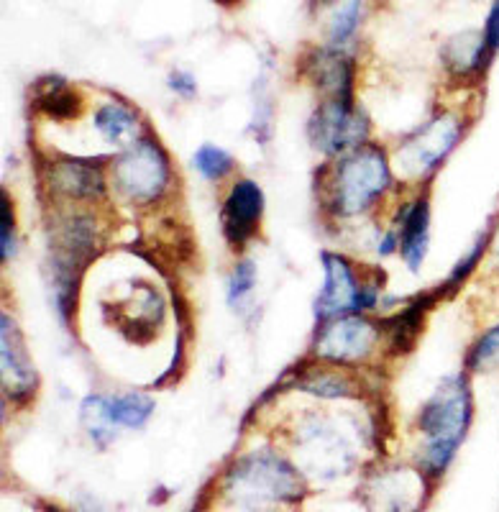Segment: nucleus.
<instances>
[{
  "label": "nucleus",
  "mask_w": 499,
  "mask_h": 512,
  "mask_svg": "<svg viewBox=\"0 0 499 512\" xmlns=\"http://www.w3.org/2000/svg\"><path fill=\"white\" fill-rule=\"evenodd\" d=\"M471 423H474V390L469 374L461 372L441 379L418 413V431L423 436V451H420L423 477H443L464 443Z\"/></svg>",
  "instance_id": "f257e3e1"
},
{
  "label": "nucleus",
  "mask_w": 499,
  "mask_h": 512,
  "mask_svg": "<svg viewBox=\"0 0 499 512\" xmlns=\"http://www.w3.org/2000/svg\"><path fill=\"white\" fill-rule=\"evenodd\" d=\"M392 162L382 146L364 144L333 159L323 180V205L336 221H354L379 203L392 185Z\"/></svg>",
  "instance_id": "f03ea898"
},
{
  "label": "nucleus",
  "mask_w": 499,
  "mask_h": 512,
  "mask_svg": "<svg viewBox=\"0 0 499 512\" xmlns=\"http://www.w3.org/2000/svg\"><path fill=\"white\" fill-rule=\"evenodd\" d=\"M223 495L244 510H269L277 505H297L308 495V482L297 466L274 454L272 448H259L241 456L223 474Z\"/></svg>",
  "instance_id": "7ed1b4c3"
},
{
  "label": "nucleus",
  "mask_w": 499,
  "mask_h": 512,
  "mask_svg": "<svg viewBox=\"0 0 499 512\" xmlns=\"http://www.w3.org/2000/svg\"><path fill=\"white\" fill-rule=\"evenodd\" d=\"M98 249V226L90 213H67L57 218L49 233V262H52L54 305L62 320L75 308L82 272Z\"/></svg>",
  "instance_id": "20e7f679"
},
{
  "label": "nucleus",
  "mask_w": 499,
  "mask_h": 512,
  "mask_svg": "<svg viewBox=\"0 0 499 512\" xmlns=\"http://www.w3.org/2000/svg\"><path fill=\"white\" fill-rule=\"evenodd\" d=\"M113 192L128 205H154L172 185V162L157 136L144 134L136 144L111 159Z\"/></svg>",
  "instance_id": "39448f33"
},
{
  "label": "nucleus",
  "mask_w": 499,
  "mask_h": 512,
  "mask_svg": "<svg viewBox=\"0 0 499 512\" xmlns=\"http://www.w3.org/2000/svg\"><path fill=\"white\" fill-rule=\"evenodd\" d=\"M466 128L469 123H466L464 113H436L397 146L395 167L397 172H402L400 177L410 182L430 180L464 139Z\"/></svg>",
  "instance_id": "423d86ee"
},
{
  "label": "nucleus",
  "mask_w": 499,
  "mask_h": 512,
  "mask_svg": "<svg viewBox=\"0 0 499 512\" xmlns=\"http://www.w3.org/2000/svg\"><path fill=\"white\" fill-rule=\"evenodd\" d=\"M382 341V328L361 313H346L323 320L315 333V359L331 367L364 364L374 356Z\"/></svg>",
  "instance_id": "0eeeda50"
},
{
  "label": "nucleus",
  "mask_w": 499,
  "mask_h": 512,
  "mask_svg": "<svg viewBox=\"0 0 499 512\" xmlns=\"http://www.w3.org/2000/svg\"><path fill=\"white\" fill-rule=\"evenodd\" d=\"M308 136L323 157L338 159L369 144V118L354 100L325 98L310 118Z\"/></svg>",
  "instance_id": "6e6552de"
},
{
  "label": "nucleus",
  "mask_w": 499,
  "mask_h": 512,
  "mask_svg": "<svg viewBox=\"0 0 499 512\" xmlns=\"http://www.w3.org/2000/svg\"><path fill=\"white\" fill-rule=\"evenodd\" d=\"M44 180H47L52 198L62 200L64 205L95 203V200L105 198V192H108V175H105L103 162L98 159L95 162L80 157L52 159Z\"/></svg>",
  "instance_id": "1a4fd4ad"
},
{
  "label": "nucleus",
  "mask_w": 499,
  "mask_h": 512,
  "mask_svg": "<svg viewBox=\"0 0 499 512\" xmlns=\"http://www.w3.org/2000/svg\"><path fill=\"white\" fill-rule=\"evenodd\" d=\"M297 446L302 456L323 477L343 474L351 466V441L338 431L331 418L313 415L300 425Z\"/></svg>",
  "instance_id": "9d476101"
},
{
  "label": "nucleus",
  "mask_w": 499,
  "mask_h": 512,
  "mask_svg": "<svg viewBox=\"0 0 499 512\" xmlns=\"http://www.w3.org/2000/svg\"><path fill=\"white\" fill-rule=\"evenodd\" d=\"M0 372H3L6 400L26 402L34 397L39 377H36L34 361L24 344L21 328L8 313L0 315Z\"/></svg>",
  "instance_id": "9b49d317"
},
{
  "label": "nucleus",
  "mask_w": 499,
  "mask_h": 512,
  "mask_svg": "<svg viewBox=\"0 0 499 512\" xmlns=\"http://www.w3.org/2000/svg\"><path fill=\"white\" fill-rule=\"evenodd\" d=\"M323 274V290H320L318 300H315V318H318V323L346 313H359V297L364 285L356 277L349 259L341 254L325 251Z\"/></svg>",
  "instance_id": "f8f14e48"
},
{
  "label": "nucleus",
  "mask_w": 499,
  "mask_h": 512,
  "mask_svg": "<svg viewBox=\"0 0 499 512\" xmlns=\"http://www.w3.org/2000/svg\"><path fill=\"white\" fill-rule=\"evenodd\" d=\"M264 195L262 187L254 180H238L228 190L226 203L221 210L223 236L233 249H244L249 241L256 239L259 226H262Z\"/></svg>",
  "instance_id": "ddd939ff"
},
{
  "label": "nucleus",
  "mask_w": 499,
  "mask_h": 512,
  "mask_svg": "<svg viewBox=\"0 0 499 512\" xmlns=\"http://www.w3.org/2000/svg\"><path fill=\"white\" fill-rule=\"evenodd\" d=\"M302 75L310 77L325 98L354 100V57L343 47L313 49L302 59Z\"/></svg>",
  "instance_id": "4468645a"
},
{
  "label": "nucleus",
  "mask_w": 499,
  "mask_h": 512,
  "mask_svg": "<svg viewBox=\"0 0 499 512\" xmlns=\"http://www.w3.org/2000/svg\"><path fill=\"white\" fill-rule=\"evenodd\" d=\"M441 57L448 77H453L461 85L471 80H482L484 72L489 70V64L494 62L487 49V39H484L482 29H469L451 36L443 44Z\"/></svg>",
  "instance_id": "2eb2a0df"
},
{
  "label": "nucleus",
  "mask_w": 499,
  "mask_h": 512,
  "mask_svg": "<svg viewBox=\"0 0 499 512\" xmlns=\"http://www.w3.org/2000/svg\"><path fill=\"white\" fill-rule=\"evenodd\" d=\"M392 231L397 233V241H400L402 262L412 272H418L423 267L430 246V200L423 195V198H415L412 203H407L397 213V223Z\"/></svg>",
  "instance_id": "dca6fc26"
},
{
  "label": "nucleus",
  "mask_w": 499,
  "mask_h": 512,
  "mask_svg": "<svg viewBox=\"0 0 499 512\" xmlns=\"http://www.w3.org/2000/svg\"><path fill=\"white\" fill-rule=\"evenodd\" d=\"M93 126L105 144H111L113 149H121V152L144 136V123H141L139 111L116 95L105 100L93 113Z\"/></svg>",
  "instance_id": "f3484780"
},
{
  "label": "nucleus",
  "mask_w": 499,
  "mask_h": 512,
  "mask_svg": "<svg viewBox=\"0 0 499 512\" xmlns=\"http://www.w3.org/2000/svg\"><path fill=\"white\" fill-rule=\"evenodd\" d=\"M313 13L323 24L328 47H346L364 16V0H313Z\"/></svg>",
  "instance_id": "a211bd4d"
},
{
  "label": "nucleus",
  "mask_w": 499,
  "mask_h": 512,
  "mask_svg": "<svg viewBox=\"0 0 499 512\" xmlns=\"http://www.w3.org/2000/svg\"><path fill=\"white\" fill-rule=\"evenodd\" d=\"M31 98H34L36 111L49 116L52 121H67V118L80 116L82 111L80 93L64 77L57 75H47L36 80Z\"/></svg>",
  "instance_id": "6ab92c4d"
},
{
  "label": "nucleus",
  "mask_w": 499,
  "mask_h": 512,
  "mask_svg": "<svg viewBox=\"0 0 499 512\" xmlns=\"http://www.w3.org/2000/svg\"><path fill=\"white\" fill-rule=\"evenodd\" d=\"M295 387L302 392H308V395L318 397V400H354L361 392L359 384H354V379L349 374L325 367H313L297 374Z\"/></svg>",
  "instance_id": "aec40b11"
},
{
  "label": "nucleus",
  "mask_w": 499,
  "mask_h": 512,
  "mask_svg": "<svg viewBox=\"0 0 499 512\" xmlns=\"http://www.w3.org/2000/svg\"><path fill=\"white\" fill-rule=\"evenodd\" d=\"M105 405H108V413H111L113 423L121 428H131V431H139L149 423V418L154 415L157 402L151 400L144 392H123V395H105Z\"/></svg>",
  "instance_id": "412c9836"
},
{
  "label": "nucleus",
  "mask_w": 499,
  "mask_h": 512,
  "mask_svg": "<svg viewBox=\"0 0 499 512\" xmlns=\"http://www.w3.org/2000/svg\"><path fill=\"white\" fill-rule=\"evenodd\" d=\"M464 372L469 374H494L499 372V323L489 326L471 341L464 359Z\"/></svg>",
  "instance_id": "4be33fe9"
},
{
  "label": "nucleus",
  "mask_w": 499,
  "mask_h": 512,
  "mask_svg": "<svg viewBox=\"0 0 499 512\" xmlns=\"http://www.w3.org/2000/svg\"><path fill=\"white\" fill-rule=\"evenodd\" d=\"M82 425L88 436L93 438L98 446H108V443L116 441L118 436V425L113 423L111 413H108V405H105V395H90L82 400L80 408Z\"/></svg>",
  "instance_id": "5701e85b"
},
{
  "label": "nucleus",
  "mask_w": 499,
  "mask_h": 512,
  "mask_svg": "<svg viewBox=\"0 0 499 512\" xmlns=\"http://www.w3.org/2000/svg\"><path fill=\"white\" fill-rule=\"evenodd\" d=\"M492 236H494V223H489L487 228H484L479 236H476V241L471 244V249L466 251L464 256L459 259V264L453 267V272L448 274L446 280V287H443V292L446 290H459L461 285H464L466 280H469L471 274L476 272V267L482 264L484 256L489 254V246H492Z\"/></svg>",
  "instance_id": "b1692460"
},
{
  "label": "nucleus",
  "mask_w": 499,
  "mask_h": 512,
  "mask_svg": "<svg viewBox=\"0 0 499 512\" xmlns=\"http://www.w3.org/2000/svg\"><path fill=\"white\" fill-rule=\"evenodd\" d=\"M192 167L198 169L203 180H223L226 175H231L236 162L221 146L203 144L192 157Z\"/></svg>",
  "instance_id": "393cba45"
},
{
  "label": "nucleus",
  "mask_w": 499,
  "mask_h": 512,
  "mask_svg": "<svg viewBox=\"0 0 499 512\" xmlns=\"http://www.w3.org/2000/svg\"><path fill=\"white\" fill-rule=\"evenodd\" d=\"M256 287V267L254 262H249V259H241V262L233 267L231 277H228V303L233 305V308H244L246 303H249L251 292H254Z\"/></svg>",
  "instance_id": "a878e982"
},
{
  "label": "nucleus",
  "mask_w": 499,
  "mask_h": 512,
  "mask_svg": "<svg viewBox=\"0 0 499 512\" xmlns=\"http://www.w3.org/2000/svg\"><path fill=\"white\" fill-rule=\"evenodd\" d=\"M0 205H3V218H0V254H3V262H8L16 254V226H13V205L8 200V195L0 198Z\"/></svg>",
  "instance_id": "bb28decb"
},
{
  "label": "nucleus",
  "mask_w": 499,
  "mask_h": 512,
  "mask_svg": "<svg viewBox=\"0 0 499 512\" xmlns=\"http://www.w3.org/2000/svg\"><path fill=\"white\" fill-rule=\"evenodd\" d=\"M167 85L169 90L180 95V98H195V93H198V82H195V77L185 70L169 72Z\"/></svg>",
  "instance_id": "cd10ccee"
},
{
  "label": "nucleus",
  "mask_w": 499,
  "mask_h": 512,
  "mask_svg": "<svg viewBox=\"0 0 499 512\" xmlns=\"http://www.w3.org/2000/svg\"><path fill=\"white\" fill-rule=\"evenodd\" d=\"M484 39H487V49L492 54V59L499 52V0H494L492 8H489L487 24H484Z\"/></svg>",
  "instance_id": "c85d7f7f"
},
{
  "label": "nucleus",
  "mask_w": 499,
  "mask_h": 512,
  "mask_svg": "<svg viewBox=\"0 0 499 512\" xmlns=\"http://www.w3.org/2000/svg\"><path fill=\"white\" fill-rule=\"evenodd\" d=\"M489 256H492L494 264L499 267V221L494 223V236H492V246H489Z\"/></svg>",
  "instance_id": "c756f323"
},
{
  "label": "nucleus",
  "mask_w": 499,
  "mask_h": 512,
  "mask_svg": "<svg viewBox=\"0 0 499 512\" xmlns=\"http://www.w3.org/2000/svg\"><path fill=\"white\" fill-rule=\"evenodd\" d=\"M82 510H85V512H103L95 500H85V502H82Z\"/></svg>",
  "instance_id": "7c9ffc66"
},
{
  "label": "nucleus",
  "mask_w": 499,
  "mask_h": 512,
  "mask_svg": "<svg viewBox=\"0 0 499 512\" xmlns=\"http://www.w3.org/2000/svg\"><path fill=\"white\" fill-rule=\"evenodd\" d=\"M47 512H64V510H59L57 505H47Z\"/></svg>",
  "instance_id": "2f4dec72"
},
{
  "label": "nucleus",
  "mask_w": 499,
  "mask_h": 512,
  "mask_svg": "<svg viewBox=\"0 0 499 512\" xmlns=\"http://www.w3.org/2000/svg\"><path fill=\"white\" fill-rule=\"evenodd\" d=\"M218 3H233V0H218Z\"/></svg>",
  "instance_id": "473e14b6"
}]
</instances>
